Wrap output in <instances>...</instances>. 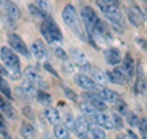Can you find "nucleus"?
<instances>
[{"label": "nucleus", "mask_w": 147, "mask_h": 139, "mask_svg": "<svg viewBox=\"0 0 147 139\" xmlns=\"http://www.w3.org/2000/svg\"><path fill=\"white\" fill-rule=\"evenodd\" d=\"M108 80L113 84H118V85H124L130 80V76L127 75V73L124 70L123 67H117L114 68L112 72L107 73Z\"/></svg>", "instance_id": "obj_7"}, {"label": "nucleus", "mask_w": 147, "mask_h": 139, "mask_svg": "<svg viewBox=\"0 0 147 139\" xmlns=\"http://www.w3.org/2000/svg\"><path fill=\"white\" fill-rule=\"evenodd\" d=\"M43 67H44L45 70H48L50 74H53L55 78H59V74H58L57 70H55V69L52 67V64H50V63H44V64H43Z\"/></svg>", "instance_id": "obj_42"}, {"label": "nucleus", "mask_w": 147, "mask_h": 139, "mask_svg": "<svg viewBox=\"0 0 147 139\" xmlns=\"http://www.w3.org/2000/svg\"><path fill=\"white\" fill-rule=\"evenodd\" d=\"M54 134L58 139H70V134H69L67 128L61 124H58V126L54 127Z\"/></svg>", "instance_id": "obj_26"}, {"label": "nucleus", "mask_w": 147, "mask_h": 139, "mask_svg": "<svg viewBox=\"0 0 147 139\" xmlns=\"http://www.w3.org/2000/svg\"><path fill=\"white\" fill-rule=\"evenodd\" d=\"M74 65H75V64H74L71 61H65V62H63V64H61L64 72H65L66 74H71L74 72V68H75Z\"/></svg>", "instance_id": "obj_39"}, {"label": "nucleus", "mask_w": 147, "mask_h": 139, "mask_svg": "<svg viewBox=\"0 0 147 139\" xmlns=\"http://www.w3.org/2000/svg\"><path fill=\"white\" fill-rule=\"evenodd\" d=\"M112 118H113V122H114V127L117 129H121L124 127V121H123V117L119 113L114 112L112 114Z\"/></svg>", "instance_id": "obj_36"}, {"label": "nucleus", "mask_w": 147, "mask_h": 139, "mask_svg": "<svg viewBox=\"0 0 147 139\" xmlns=\"http://www.w3.org/2000/svg\"><path fill=\"white\" fill-rule=\"evenodd\" d=\"M1 94L5 95V97H7L9 100H12V94H11V90L9 87V84L5 79H1Z\"/></svg>", "instance_id": "obj_33"}, {"label": "nucleus", "mask_w": 147, "mask_h": 139, "mask_svg": "<svg viewBox=\"0 0 147 139\" xmlns=\"http://www.w3.org/2000/svg\"><path fill=\"white\" fill-rule=\"evenodd\" d=\"M64 126L67 128V131H71V132H75L76 131V119L74 118V116L71 113H65L64 114Z\"/></svg>", "instance_id": "obj_27"}, {"label": "nucleus", "mask_w": 147, "mask_h": 139, "mask_svg": "<svg viewBox=\"0 0 147 139\" xmlns=\"http://www.w3.org/2000/svg\"><path fill=\"white\" fill-rule=\"evenodd\" d=\"M97 94L99 95V97L102 99L104 102H110V104H117L120 99V95L118 92L110 90V89H107L104 86H100L99 89L97 90Z\"/></svg>", "instance_id": "obj_14"}, {"label": "nucleus", "mask_w": 147, "mask_h": 139, "mask_svg": "<svg viewBox=\"0 0 147 139\" xmlns=\"http://www.w3.org/2000/svg\"><path fill=\"white\" fill-rule=\"evenodd\" d=\"M15 96L17 97L18 100H30L28 96L26 95V92L24 91V89H22L21 86H18L15 89Z\"/></svg>", "instance_id": "obj_40"}, {"label": "nucleus", "mask_w": 147, "mask_h": 139, "mask_svg": "<svg viewBox=\"0 0 147 139\" xmlns=\"http://www.w3.org/2000/svg\"><path fill=\"white\" fill-rule=\"evenodd\" d=\"M28 9H30L31 14H32V15H33L34 17L42 18V20H45V18H47V14H44L38 6H34L33 4H31V5H28Z\"/></svg>", "instance_id": "obj_31"}, {"label": "nucleus", "mask_w": 147, "mask_h": 139, "mask_svg": "<svg viewBox=\"0 0 147 139\" xmlns=\"http://www.w3.org/2000/svg\"><path fill=\"white\" fill-rule=\"evenodd\" d=\"M82 99H85V101L90 102L91 105H93L98 111H105L107 110V105H105L104 101L99 97V95L97 94V92H92V91L84 92V94H82Z\"/></svg>", "instance_id": "obj_13"}, {"label": "nucleus", "mask_w": 147, "mask_h": 139, "mask_svg": "<svg viewBox=\"0 0 147 139\" xmlns=\"http://www.w3.org/2000/svg\"><path fill=\"white\" fill-rule=\"evenodd\" d=\"M40 33H42V36L44 37V40L47 41L48 44L61 42L64 38L58 24L52 17H47L45 20H43L42 25H40Z\"/></svg>", "instance_id": "obj_4"}, {"label": "nucleus", "mask_w": 147, "mask_h": 139, "mask_svg": "<svg viewBox=\"0 0 147 139\" xmlns=\"http://www.w3.org/2000/svg\"><path fill=\"white\" fill-rule=\"evenodd\" d=\"M105 59H107L108 64L110 65H117L121 62V55H120V52L117 49V48H110V49H107L105 50Z\"/></svg>", "instance_id": "obj_18"}, {"label": "nucleus", "mask_w": 147, "mask_h": 139, "mask_svg": "<svg viewBox=\"0 0 147 139\" xmlns=\"http://www.w3.org/2000/svg\"><path fill=\"white\" fill-rule=\"evenodd\" d=\"M1 136H3V138H4V139H11V137L9 136V134H7L6 132H4L3 129H1Z\"/></svg>", "instance_id": "obj_46"}, {"label": "nucleus", "mask_w": 147, "mask_h": 139, "mask_svg": "<svg viewBox=\"0 0 147 139\" xmlns=\"http://www.w3.org/2000/svg\"><path fill=\"white\" fill-rule=\"evenodd\" d=\"M115 108L118 111V113H120V114H125L129 112L127 111V105L125 104V101H123V100H119L118 102L115 104Z\"/></svg>", "instance_id": "obj_38"}, {"label": "nucleus", "mask_w": 147, "mask_h": 139, "mask_svg": "<svg viewBox=\"0 0 147 139\" xmlns=\"http://www.w3.org/2000/svg\"><path fill=\"white\" fill-rule=\"evenodd\" d=\"M1 9L7 17H10L15 21L21 17L20 9H18V6L15 3H12L11 0H1Z\"/></svg>", "instance_id": "obj_12"}, {"label": "nucleus", "mask_w": 147, "mask_h": 139, "mask_svg": "<svg viewBox=\"0 0 147 139\" xmlns=\"http://www.w3.org/2000/svg\"><path fill=\"white\" fill-rule=\"evenodd\" d=\"M145 1H147V0H145Z\"/></svg>", "instance_id": "obj_51"}, {"label": "nucleus", "mask_w": 147, "mask_h": 139, "mask_svg": "<svg viewBox=\"0 0 147 139\" xmlns=\"http://www.w3.org/2000/svg\"><path fill=\"white\" fill-rule=\"evenodd\" d=\"M121 67L124 68V70L127 73V75L130 76V79H131L132 75L135 74V65H134V59H132V57L129 53H126L125 57H124Z\"/></svg>", "instance_id": "obj_20"}, {"label": "nucleus", "mask_w": 147, "mask_h": 139, "mask_svg": "<svg viewBox=\"0 0 147 139\" xmlns=\"http://www.w3.org/2000/svg\"><path fill=\"white\" fill-rule=\"evenodd\" d=\"M80 110H81L86 116H88V117H91V118H93L94 114L98 112V110L93 105H91L90 102H87V101H84V102L80 104Z\"/></svg>", "instance_id": "obj_25"}, {"label": "nucleus", "mask_w": 147, "mask_h": 139, "mask_svg": "<svg viewBox=\"0 0 147 139\" xmlns=\"http://www.w3.org/2000/svg\"><path fill=\"white\" fill-rule=\"evenodd\" d=\"M92 119H93V122L96 124H98L99 127H102L104 129H113V128H115V127H114L113 118L110 117V116L105 112V111H98Z\"/></svg>", "instance_id": "obj_11"}, {"label": "nucleus", "mask_w": 147, "mask_h": 139, "mask_svg": "<svg viewBox=\"0 0 147 139\" xmlns=\"http://www.w3.org/2000/svg\"><path fill=\"white\" fill-rule=\"evenodd\" d=\"M44 116L45 118L48 119V122L52 124V126H58L59 123H60L61 118H60V113H59V111L57 108H53V107H49L44 111Z\"/></svg>", "instance_id": "obj_19"}, {"label": "nucleus", "mask_w": 147, "mask_h": 139, "mask_svg": "<svg viewBox=\"0 0 147 139\" xmlns=\"http://www.w3.org/2000/svg\"><path fill=\"white\" fill-rule=\"evenodd\" d=\"M91 136L92 139H107V136H105V132L102 129V127H91Z\"/></svg>", "instance_id": "obj_29"}, {"label": "nucleus", "mask_w": 147, "mask_h": 139, "mask_svg": "<svg viewBox=\"0 0 147 139\" xmlns=\"http://www.w3.org/2000/svg\"><path fill=\"white\" fill-rule=\"evenodd\" d=\"M63 91H64V94L66 95L67 100L72 101V102H77V94L74 90H71L70 87H67V86H63Z\"/></svg>", "instance_id": "obj_34"}, {"label": "nucleus", "mask_w": 147, "mask_h": 139, "mask_svg": "<svg viewBox=\"0 0 147 139\" xmlns=\"http://www.w3.org/2000/svg\"><path fill=\"white\" fill-rule=\"evenodd\" d=\"M127 17L129 20H130V22L134 26H140L141 25V17L139 14H136L134 10H127Z\"/></svg>", "instance_id": "obj_32"}, {"label": "nucleus", "mask_w": 147, "mask_h": 139, "mask_svg": "<svg viewBox=\"0 0 147 139\" xmlns=\"http://www.w3.org/2000/svg\"><path fill=\"white\" fill-rule=\"evenodd\" d=\"M24 114L26 116V117H28L30 119H33L34 117H33V114H32V110H31V107L30 106H26V107H24Z\"/></svg>", "instance_id": "obj_43"}, {"label": "nucleus", "mask_w": 147, "mask_h": 139, "mask_svg": "<svg viewBox=\"0 0 147 139\" xmlns=\"http://www.w3.org/2000/svg\"><path fill=\"white\" fill-rule=\"evenodd\" d=\"M74 80H75L77 86H80L81 89H84V90L92 91V92H94V91L98 90L97 89V84L94 82L93 79H91V78H88L87 75H85L84 73L76 74V75L74 76Z\"/></svg>", "instance_id": "obj_9"}, {"label": "nucleus", "mask_w": 147, "mask_h": 139, "mask_svg": "<svg viewBox=\"0 0 147 139\" xmlns=\"http://www.w3.org/2000/svg\"><path fill=\"white\" fill-rule=\"evenodd\" d=\"M127 133H129V136H130V138H131V139H139V138L136 137V134H135L134 132H132V131H129Z\"/></svg>", "instance_id": "obj_47"}, {"label": "nucleus", "mask_w": 147, "mask_h": 139, "mask_svg": "<svg viewBox=\"0 0 147 139\" xmlns=\"http://www.w3.org/2000/svg\"><path fill=\"white\" fill-rule=\"evenodd\" d=\"M137 42H139V44L141 46V47H144L145 49H147V42H146V40H144V38H139V40H137Z\"/></svg>", "instance_id": "obj_44"}, {"label": "nucleus", "mask_w": 147, "mask_h": 139, "mask_svg": "<svg viewBox=\"0 0 147 139\" xmlns=\"http://www.w3.org/2000/svg\"><path fill=\"white\" fill-rule=\"evenodd\" d=\"M36 4H37V6H38L44 14H47V15L52 11V5H50L49 0H36Z\"/></svg>", "instance_id": "obj_30"}, {"label": "nucleus", "mask_w": 147, "mask_h": 139, "mask_svg": "<svg viewBox=\"0 0 147 139\" xmlns=\"http://www.w3.org/2000/svg\"><path fill=\"white\" fill-rule=\"evenodd\" d=\"M80 139H90V138H87V136H86V137H80Z\"/></svg>", "instance_id": "obj_50"}, {"label": "nucleus", "mask_w": 147, "mask_h": 139, "mask_svg": "<svg viewBox=\"0 0 147 139\" xmlns=\"http://www.w3.org/2000/svg\"><path fill=\"white\" fill-rule=\"evenodd\" d=\"M126 121L130 126L135 127V126H139V121L140 119L137 118V116L134 113V112H127L126 113Z\"/></svg>", "instance_id": "obj_37"}, {"label": "nucleus", "mask_w": 147, "mask_h": 139, "mask_svg": "<svg viewBox=\"0 0 147 139\" xmlns=\"http://www.w3.org/2000/svg\"><path fill=\"white\" fill-rule=\"evenodd\" d=\"M91 72H92V79L94 80L96 84H98L100 86H104L109 81L108 76H107V73H103L102 70H99V69H93V70H91Z\"/></svg>", "instance_id": "obj_21"}, {"label": "nucleus", "mask_w": 147, "mask_h": 139, "mask_svg": "<svg viewBox=\"0 0 147 139\" xmlns=\"http://www.w3.org/2000/svg\"><path fill=\"white\" fill-rule=\"evenodd\" d=\"M54 54L57 55V58H59L63 62L69 61V54L63 48H60V47H54Z\"/></svg>", "instance_id": "obj_35"}, {"label": "nucleus", "mask_w": 147, "mask_h": 139, "mask_svg": "<svg viewBox=\"0 0 147 139\" xmlns=\"http://www.w3.org/2000/svg\"><path fill=\"white\" fill-rule=\"evenodd\" d=\"M90 131H91V126H90V122H88V119H87V117H85V116H79V117L76 118L75 133L79 137H86Z\"/></svg>", "instance_id": "obj_15"}, {"label": "nucleus", "mask_w": 147, "mask_h": 139, "mask_svg": "<svg viewBox=\"0 0 147 139\" xmlns=\"http://www.w3.org/2000/svg\"><path fill=\"white\" fill-rule=\"evenodd\" d=\"M25 75L28 79L30 81H32L36 85V87H39V89H47L48 84L44 81V79L40 76V74L37 72V69L32 65H28L25 68Z\"/></svg>", "instance_id": "obj_8"}, {"label": "nucleus", "mask_w": 147, "mask_h": 139, "mask_svg": "<svg viewBox=\"0 0 147 139\" xmlns=\"http://www.w3.org/2000/svg\"><path fill=\"white\" fill-rule=\"evenodd\" d=\"M112 1H113V3H115V4H117V5L119 6V0H112Z\"/></svg>", "instance_id": "obj_49"}, {"label": "nucleus", "mask_w": 147, "mask_h": 139, "mask_svg": "<svg viewBox=\"0 0 147 139\" xmlns=\"http://www.w3.org/2000/svg\"><path fill=\"white\" fill-rule=\"evenodd\" d=\"M0 57H1L3 64H5V67H6L9 76L13 79V80L20 79L22 73H21V63H20V59H18L17 54L10 48L1 47Z\"/></svg>", "instance_id": "obj_1"}, {"label": "nucleus", "mask_w": 147, "mask_h": 139, "mask_svg": "<svg viewBox=\"0 0 147 139\" xmlns=\"http://www.w3.org/2000/svg\"><path fill=\"white\" fill-rule=\"evenodd\" d=\"M7 41H9V44L11 46L12 50H15V52L20 53L22 55H25V57H27V58L30 57V50H28V48H27L26 43L22 41V38L18 35H16V33H9Z\"/></svg>", "instance_id": "obj_6"}, {"label": "nucleus", "mask_w": 147, "mask_h": 139, "mask_svg": "<svg viewBox=\"0 0 147 139\" xmlns=\"http://www.w3.org/2000/svg\"><path fill=\"white\" fill-rule=\"evenodd\" d=\"M117 139H131V138L125 136V134H119V136L117 137Z\"/></svg>", "instance_id": "obj_48"}, {"label": "nucleus", "mask_w": 147, "mask_h": 139, "mask_svg": "<svg viewBox=\"0 0 147 139\" xmlns=\"http://www.w3.org/2000/svg\"><path fill=\"white\" fill-rule=\"evenodd\" d=\"M81 16H82V20H84V24L86 26V31L87 30H91L92 27L94 26V24L98 21V16L97 14L94 12V10L92 9L91 6H85L82 7V11H81Z\"/></svg>", "instance_id": "obj_10"}, {"label": "nucleus", "mask_w": 147, "mask_h": 139, "mask_svg": "<svg viewBox=\"0 0 147 139\" xmlns=\"http://www.w3.org/2000/svg\"><path fill=\"white\" fill-rule=\"evenodd\" d=\"M147 90V80L144 76V73H142L141 69V64H139V68H137V80H136V85H135V91L137 94H145Z\"/></svg>", "instance_id": "obj_17"}, {"label": "nucleus", "mask_w": 147, "mask_h": 139, "mask_svg": "<svg viewBox=\"0 0 147 139\" xmlns=\"http://www.w3.org/2000/svg\"><path fill=\"white\" fill-rule=\"evenodd\" d=\"M21 87H22V89H24V91L26 92V95L28 96V99H33L34 96L37 97V92H38V91L36 90V85H34L32 81H30L28 79H26L25 81H22Z\"/></svg>", "instance_id": "obj_22"}, {"label": "nucleus", "mask_w": 147, "mask_h": 139, "mask_svg": "<svg viewBox=\"0 0 147 139\" xmlns=\"http://www.w3.org/2000/svg\"><path fill=\"white\" fill-rule=\"evenodd\" d=\"M20 133H21V136H22V138H24V139H33L36 137L34 128L30 123H22Z\"/></svg>", "instance_id": "obj_23"}, {"label": "nucleus", "mask_w": 147, "mask_h": 139, "mask_svg": "<svg viewBox=\"0 0 147 139\" xmlns=\"http://www.w3.org/2000/svg\"><path fill=\"white\" fill-rule=\"evenodd\" d=\"M61 17L64 22L70 27V30L75 33L81 41H87V37H86V33L85 31L82 30V26H81V21L79 16H77V12L75 10L71 4H67V5L61 11Z\"/></svg>", "instance_id": "obj_2"}, {"label": "nucleus", "mask_w": 147, "mask_h": 139, "mask_svg": "<svg viewBox=\"0 0 147 139\" xmlns=\"http://www.w3.org/2000/svg\"><path fill=\"white\" fill-rule=\"evenodd\" d=\"M31 50L37 59H44V58H47V55H48V50L45 48V44L43 43V41H40V40H36L34 42L32 43Z\"/></svg>", "instance_id": "obj_16"}, {"label": "nucleus", "mask_w": 147, "mask_h": 139, "mask_svg": "<svg viewBox=\"0 0 147 139\" xmlns=\"http://www.w3.org/2000/svg\"><path fill=\"white\" fill-rule=\"evenodd\" d=\"M1 112L6 116L9 119H15L16 117V113H15V110L11 106V104L9 102V101H5L4 99H1Z\"/></svg>", "instance_id": "obj_24"}, {"label": "nucleus", "mask_w": 147, "mask_h": 139, "mask_svg": "<svg viewBox=\"0 0 147 139\" xmlns=\"http://www.w3.org/2000/svg\"><path fill=\"white\" fill-rule=\"evenodd\" d=\"M139 128L141 133L147 138V118H140L139 121Z\"/></svg>", "instance_id": "obj_41"}, {"label": "nucleus", "mask_w": 147, "mask_h": 139, "mask_svg": "<svg viewBox=\"0 0 147 139\" xmlns=\"http://www.w3.org/2000/svg\"><path fill=\"white\" fill-rule=\"evenodd\" d=\"M37 100L39 101V104H42L44 106H48L52 104V96L43 90H38V92H37Z\"/></svg>", "instance_id": "obj_28"}, {"label": "nucleus", "mask_w": 147, "mask_h": 139, "mask_svg": "<svg viewBox=\"0 0 147 139\" xmlns=\"http://www.w3.org/2000/svg\"><path fill=\"white\" fill-rule=\"evenodd\" d=\"M70 55L74 61V64L80 69L82 73H88L92 70L91 64L88 63V61L86 59L85 54L82 53V50L79 48H71L70 49Z\"/></svg>", "instance_id": "obj_5"}, {"label": "nucleus", "mask_w": 147, "mask_h": 139, "mask_svg": "<svg viewBox=\"0 0 147 139\" xmlns=\"http://www.w3.org/2000/svg\"><path fill=\"white\" fill-rule=\"evenodd\" d=\"M43 139H58L55 137V134H52V133H45L43 136Z\"/></svg>", "instance_id": "obj_45"}, {"label": "nucleus", "mask_w": 147, "mask_h": 139, "mask_svg": "<svg viewBox=\"0 0 147 139\" xmlns=\"http://www.w3.org/2000/svg\"><path fill=\"white\" fill-rule=\"evenodd\" d=\"M96 3L104 14V16L115 27H121L124 25L123 15L115 3H113L112 0H96Z\"/></svg>", "instance_id": "obj_3"}]
</instances>
